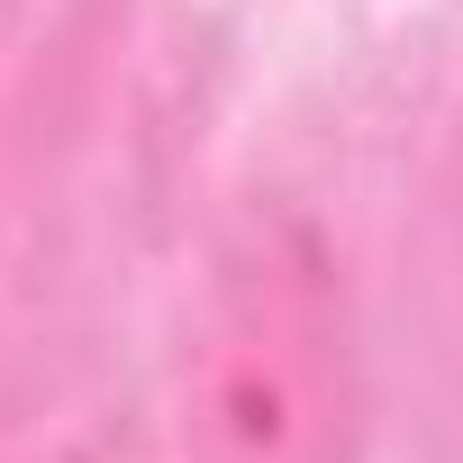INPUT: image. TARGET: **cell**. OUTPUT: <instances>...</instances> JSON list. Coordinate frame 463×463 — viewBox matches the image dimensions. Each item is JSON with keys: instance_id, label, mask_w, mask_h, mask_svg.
<instances>
[{"instance_id": "obj_1", "label": "cell", "mask_w": 463, "mask_h": 463, "mask_svg": "<svg viewBox=\"0 0 463 463\" xmlns=\"http://www.w3.org/2000/svg\"><path fill=\"white\" fill-rule=\"evenodd\" d=\"M345 391L327 364V318L309 282H246L237 318L218 327L209 400H200V463H336Z\"/></svg>"}]
</instances>
